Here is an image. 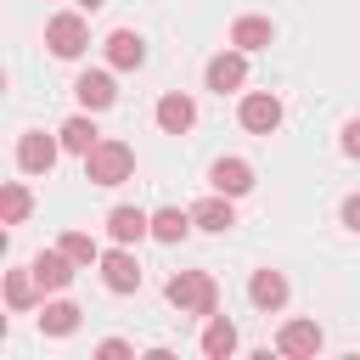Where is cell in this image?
I'll return each instance as SVG.
<instances>
[{"instance_id":"1","label":"cell","mask_w":360,"mask_h":360,"mask_svg":"<svg viewBox=\"0 0 360 360\" xmlns=\"http://www.w3.org/2000/svg\"><path fill=\"white\" fill-rule=\"evenodd\" d=\"M163 298H169L180 315H214V309H219V287H214L208 270H174L169 287H163Z\"/></svg>"},{"instance_id":"2","label":"cell","mask_w":360,"mask_h":360,"mask_svg":"<svg viewBox=\"0 0 360 360\" xmlns=\"http://www.w3.org/2000/svg\"><path fill=\"white\" fill-rule=\"evenodd\" d=\"M129 174H135V152L124 141H96L84 152V180L90 186H124Z\"/></svg>"},{"instance_id":"3","label":"cell","mask_w":360,"mask_h":360,"mask_svg":"<svg viewBox=\"0 0 360 360\" xmlns=\"http://www.w3.org/2000/svg\"><path fill=\"white\" fill-rule=\"evenodd\" d=\"M45 45H51V56H62V62L84 56V45H90V28H84V17H79V11H56V17L45 22Z\"/></svg>"},{"instance_id":"4","label":"cell","mask_w":360,"mask_h":360,"mask_svg":"<svg viewBox=\"0 0 360 360\" xmlns=\"http://www.w3.org/2000/svg\"><path fill=\"white\" fill-rule=\"evenodd\" d=\"M236 118H242L248 135H276V129H281V101H276L270 90H248L242 107H236Z\"/></svg>"},{"instance_id":"5","label":"cell","mask_w":360,"mask_h":360,"mask_svg":"<svg viewBox=\"0 0 360 360\" xmlns=\"http://www.w3.org/2000/svg\"><path fill=\"white\" fill-rule=\"evenodd\" d=\"M56 152H62V135L28 129V135L17 141V169H22V174H51V169H56Z\"/></svg>"},{"instance_id":"6","label":"cell","mask_w":360,"mask_h":360,"mask_svg":"<svg viewBox=\"0 0 360 360\" xmlns=\"http://www.w3.org/2000/svg\"><path fill=\"white\" fill-rule=\"evenodd\" d=\"M202 79H208V90L214 96H225V90H242L248 84V51H219V56H208V68H202Z\"/></svg>"},{"instance_id":"7","label":"cell","mask_w":360,"mask_h":360,"mask_svg":"<svg viewBox=\"0 0 360 360\" xmlns=\"http://www.w3.org/2000/svg\"><path fill=\"white\" fill-rule=\"evenodd\" d=\"M101 281H107V292H135L141 287V259L118 242V248H107L101 253Z\"/></svg>"},{"instance_id":"8","label":"cell","mask_w":360,"mask_h":360,"mask_svg":"<svg viewBox=\"0 0 360 360\" xmlns=\"http://www.w3.org/2000/svg\"><path fill=\"white\" fill-rule=\"evenodd\" d=\"M73 96H79V107H84V112H107V107L118 101V84H112V73L90 68V73H79V79H73Z\"/></svg>"},{"instance_id":"9","label":"cell","mask_w":360,"mask_h":360,"mask_svg":"<svg viewBox=\"0 0 360 360\" xmlns=\"http://www.w3.org/2000/svg\"><path fill=\"white\" fill-rule=\"evenodd\" d=\"M28 270H34L39 292H62V287L73 281V270H79V264H73L62 248H45V253H34V264H28Z\"/></svg>"},{"instance_id":"10","label":"cell","mask_w":360,"mask_h":360,"mask_svg":"<svg viewBox=\"0 0 360 360\" xmlns=\"http://www.w3.org/2000/svg\"><path fill=\"white\" fill-rule=\"evenodd\" d=\"M321 343H326V338H321V326H315V321H287V326L276 332V349H281V354H292V360L321 354Z\"/></svg>"},{"instance_id":"11","label":"cell","mask_w":360,"mask_h":360,"mask_svg":"<svg viewBox=\"0 0 360 360\" xmlns=\"http://www.w3.org/2000/svg\"><path fill=\"white\" fill-rule=\"evenodd\" d=\"M107 236H112V242H124V248H135L141 236H152V214H141V208L118 202V208L107 214Z\"/></svg>"},{"instance_id":"12","label":"cell","mask_w":360,"mask_h":360,"mask_svg":"<svg viewBox=\"0 0 360 360\" xmlns=\"http://www.w3.org/2000/svg\"><path fill=\"white\" fill-rule=\"evenodd\" d=\"M101 51H107V62H112V68H124V73H129V68H141V62H146V39H141V34H135V28H112V34H107V45H101Z\"/></svg>"},{"instance_id":"13","label":"cell","mask_w":360,"mask_h":360,"mask_svg":"<svg viewBox=\"0 0 360 360\" xmlns=\"http://www.w3.org/2000/svg\"><path fill=\"white\" fill-rule=\"evenodd\" d=\"M191 124H197V101L180 96V90H169V96L158 101V129H163V135H186Z\"/></svg>"},{"instance_id":"14","label":"cell","mask_w":360,"mask_h":360,"mask_svg":"<svg viewBox=\"0 0 360 360\" xmlns=\"http://www.w3.org/2000/svg\"><path fill=\"white\" fill-rule=\"evenodd\" d=\"M208 180H214V191L242 197V191H253V163H248V158H219V163L208 169Z\"/></svg>"},{"instance_id":"15","label":"cell","mask_w":360,"mask_h":360,"mask_svg":"<svg viewBox=\"0 0 360 360\" xmlns=\"http://www.w3.org/2000/svg\"><path fill=\"white\" fill-rule=\"evenodd\" d=\"M191 219H197V231H214V236H225V231L236 225V208H231V197H225V191H214V197H202V202L191 208Z\"/></svg>"},{"instance_id":"16","label":"cell","mask_w":360,"mask_h":360,"mask_svg":"<svg viewBox=\"0 0 360 360\" xmlns=\"http://www.w3.org/2000/svg\"><path fill=\"white\" fill-rule=\"evenodd\" d=\"M248 298H253V309H281L287 304V276L281 270H253V281H248Z\"/></svg>"},{"instance_id":"17","label":"cell","mask_w":360,"mask_h":360,"mask_svg":"<svg viewBox=\"0 0 360 360\" xmlns=\"http://www.w3.org/2000/svg\"><path fill=\"white\" fill-rule=\"evenodd\" d=\"M270 39H276V22L270 17H236L231 22V45L236 51H264Z\"/></svg>"},{"instance_id":"18","label":"cell","mask_w":360,"mask_h":360,"mask_svg":"<svg viewBox=\"0 0 360 360\" xmlns=\"http://www.w3.org/2000/svg\"><path fill=\"white\" fill-rule=\"evenodd\" d=\"M79 315H84L79 304L56 298V304H45V309H39V332H45V338H73V332H79Z\"/></svg>"},{"instance_id":"19","label":"cell","mask_w":360,"mask_h":360,"mask_svg":"<svg viewBox=\"0 0 360 360\" xmlns=\"http://www.w3.org/2000/svg\"><path fill=\"white\" fill-rule=\"evenodd\" d=\"M202 354H208V360H231V354H236V326H231L225 315H208V326H202Z\"/></svg>"},{"instance_id":"20","label":"cell","mask_w":360,"mask_h":360,"mask_svg":"<svg viewBox=\"0 0 360 360\" xmlns=\"http://www.w3.org/2000/svg\"><path fill=\"white\" fill-rule=\"evenodd\" d=\"M56 135H62V152H79V158H84V152H90V146L101 141L96 118H84V112H79V118H68V124H62Z\"/></svg>"},{"instance_id":"21","label":"cell","mask_w":360,"mask_h":360,"mask_svg":"<svg viewBox=\"0 0 360 360\" xmlns=\"http://www.w3.org/2000/svg\"><path fill=\"white\" fill-rule=\"evenodd\" d=\"M191 225H197V219H191L186 208H158V214H152V236H158V242H186Z\"/></svg>"},{"instance_id":"22","label":"cell","mask_w":360,"mask_h":360,"mask_svg":"<svg viewBox=\"0 0 360 360\" xmlns=\"http://www.w3.org/2000/svg\"><path fill=\"white\" fill-rule=\"evenodd\" d=\"M79 270H90V264H101V248H96V236L90 231H62V242H56Z\"/></svg>"},{"instance_id":"23","label":"cell","mask_w":360,"mask_h":360,"mask_svg":"<svg viewBox=\"0 0 360 360\" xmlns=\"http://www.w3.org/2000/svg\"><path fill=\"white\" fill-rule=\"evenodd\" d=\"M6 304H11V309H34V304H39L34 270H6Z\"/></svg>"},{"instance_id":"24","label":"cell","mask_w":360,"mask_h":360,"mask_svg":"<svg viewBox=\"0 0 360 360\" xmlns=\"http://www.w3.org/2000/svg\"><path fill=\"white\" fill-rule=\"evenodd\" d=\"M0 214H6V225H22V219L34 214V197H28V186H22V180H11V186L0 191Z\"/></svg>"},{"instance_id":"25","label":"cell","mask_w":360,"mask_h":360,"mask_svg":"<svg viewBox=\"0 0 360 360\" xmlns=\"http://www.w3.org/2000/svg\"><path fill=\"white\" fill-rule=\"evenodd\" d=\"M96 354H101V360H124V354H135V349H129L124 338H107V343H96Z\"/></svg>"},{"instance_id":"26","label":"cell","mask_w":360,"mask_h":360,"mask_svg":"<svg viewBox=\"0 0 360 360\" xmlns=\"http://www.w3.org/2000/svg\"><path fill=\"white\" fill-rule=\"evenodd\" d=\"M343 152H349V158H360V118H349V124H343Z\"/></svg>"},{"instance_id":"27","label":"cell","mask_w":360,"mask_h":360,"mask_svg":"<svg viewBox=\"0 0 360 360\" xmlns=\"http://www.w3.org/2000/svg\"><path fill=\"white\" fill-rule=\"evenodd\" d=\"M338 214H343V225H349V231H360V191H354V197H343V208H338Z\"/></svg>"},{"instance_id":"28","label":"cell","mask_w":360,"mask_h":360,"mask_svg":"<svg viewBox=\"0 0 360 360\" xmlns=\"http://www.w3.org/2000/svg\"><path fill=\"white\" fill-rule=\"evenodd\" d=\"M96 6H107V0H79V11H96Z\"/></svg>"}]
</instances>
